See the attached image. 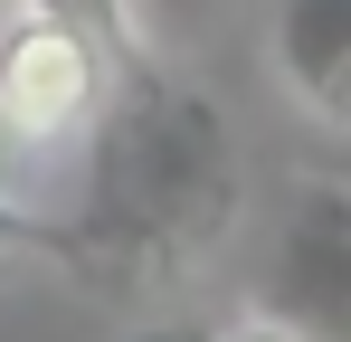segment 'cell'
<instances>
[{
  "instance_id": "cell-1",
  "label": "cell",
  "mask_w": 351,
  "mask_h": 342,
  "mask_svg": "<svg viewBox=\"0 0 351 342\" xmlns=\"http://www.w3.org/2000/svg\"><path fill=\"white\" fill-rule=\"evenodd\" d=\"M247 209V152L209 86H190L162 48L123 57L114 95L86 133V190L58 209V276L105 304H162L180 276L219 257Z\"/></svg>"
},
{
  "instance_id": "cell-2",
  "label": "cell",
  "mask_w": 351,
  "mask_h": 342,
  "mask_svg": "<svg viewBox=\"0 0 351 342\" xmlns=\"http://www.w3.org/2000/svg\"><path fill=\"white\" fill-rule=\"evenodd\" d=\"M105 95H114V48L95 29H76L66 10L10 0V19H0V152L48 162L66 143H86Z\"/></svg>"
},
{
  "instance_id": "cell-3",
  "label": "cell",
  "mask_w": 351,
  "mask_h": 342,
  "mask_svg": "<svg viewBox=\"0 0 351 342\" xmlns=\"http://www.w3.org/2000/svg\"><path fill=\"white\" fill-rule=\"evenodd\" d=\"M256 314L294 323L304 342H351V181H294L256 276Z\"/></svg>"
},
{
  "instance_id": "cell-4",
  "label": "cell",
  "mask_w": 351,
  "mask_h": 342,
  "mask_svg": "<svg viewBox=\"0 0 351 342\" xmlns=\"http://www.w3.org/2000/svg\"><path fill=\"white\" fill-rule=\"evenodd\" d=\"M276 86L304 124H323L332 143H351V0H276Z\"/></svg>"
},
{
  "instance_id": "cell-5",
  "label": "cell",
  "mask_w": 351,
  "mask_h": 342,
  "mask_svg": "<svg viewBox=\"0 0 351 342\" xmlns=\"http://www.w3.org/2000/svg\"><path fill=\"white\" fill-rule=\"evenodd\" d=\"M58 238H66L58 209H29L19 190H0V266H58Z\"/></svg>"
},
{
  "instance_id": "cell-6",
  "label": "cell",
  "mask_w": 351,
  "mask_h": 342,
  "mask_svg": "<svg viewBox=\"0 0 351 342\" xmlns=\"http://www.w3.org/2000/svg\"><path fill=\"white\" fill-rule=\"evenodd\" d=\"M29 10H66L76 29H95V38L114 48V67L152 48V29H143V10H133V0H29Z\"/></svg>"
},
{
  "instance_id": "cell-7",
  "label": "cell",
  "mask_w": 351,
  "mask_h": 342,
  "mask_svg": "<svg viewBox=\"0 0 351 342\" xmlns=\"http://www.w3.org/2000/svg\"><path fill=\"white\" fill-rule=\"evenodd\" d=\"M123 342H219V323H199V314H171V323H133Z\"/></svg>"
},
{
  "instance_id": "cell-8",
  "label": "cell",
  "mask_w": 351,
  "mask_h": 342,
  "mask_svg": "<svg viewBox=\"0 0 351 342\" xmlns=\"http://www.w3.org/2000/svg\"><path fill=\"white\" fill-rule=\"evenodd\" d=\"M219 342H304V333L276 323V314H247V323H219Z\"/></svg>"
},
{
  "instance_id": "cell-9",
  "label": "cell",
  "mask_w": 351,
  "mask_h": 342,
  "mask_svg": "<svg viewBox=\"0 0 351 342\" xmlns=\"http://www.w3.org/2000/svg\"><path fill=\"white\" fill-rule=\"evenodd\" d=\"M143 10V29H162V19H180V10H199V0H133Z\"/></svg>"
}]
</instances>
